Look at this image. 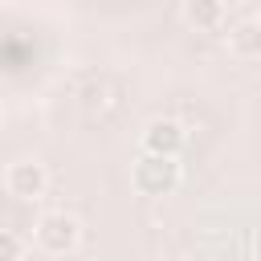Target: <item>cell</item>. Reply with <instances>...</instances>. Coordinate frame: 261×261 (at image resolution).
Here are the masks:
<instances>
[{"label": "cell", "mask_w": 261, "mask_h": 261, "mask_svg": "<svg viewBox=\"0 0 261 261\" xmlns=\"http://www.w3.org/2000/svg\"><path fill=\"white\" fill-rule=\"evenodd\" d=\"M184 179V167H179V155H151L143 151L130 167V184L139 196H171Z\"/></svg>", "instance_id": "obj_1"}, {"label": "cell", "mask_w": 261, "mask_h": 261, "mask_svg": "<svg viewBox=\"0 0 261 261\" xmlns=\"http://www.w3.org/2000/svg\"><path fill=\"white\" fill-rule=\"evenodd\" d=\"M33 237H37V245H41L49 257H65V253L77 249L82 224H77V216H69V212H45V216L37 220Z\"/></svg>", "instance_id": "obj_2"}, {"label": "cell", "mask_w": 261, "mask_h": 261, "mask_svg": "<svg viewBox=\"0 0 261 261\" xmlns=\"http://www.w3.org/2000/svg\"><path fill=\"white\" fill-rule=\"evenodd\" d=\"M4 188H8V196H16V200H41L45 188H49V171H45V163H37V159H16V163L4 171Z\"/></svg>", "instance_id": "obj_3"}, {"label": "cell", "mask_w": 261, "mask_h": 261, "mask_svg": "<svg viewBox=\"0 0 261 261\" xmlns=\"http://www.w3.org/2000/svg\"><path fill=\"white\" fill-rule=\"evenodd\" d=\"M184 143H188V130L175 118H151L143 126V151L151 155H179Z\"/></svg>", "instance_id": "obj_4"}, {"label": "cell", "mask_w": 261, "mask_h": 261, "mask_svg": "<svg viewBox=\"0 0 261 261\" xmlns=\"http://www.w3.org/2000/svg\"><path fill=\"white\" fill-rule=\"evenodd\" d=\"M228 49L241 61H257L261 57V20H241L228 29Z\"/></svg>", "instance_id": "obj_5"}, {"label": "cell", "mask_w": 261, "mask_h": 261, "mask_svg": "<svg viewBox=\"0 0 261 261\" xmlns=\"http://www.w3.org/2000/svg\"><path fill=\"white\" fill-rule=\"evenodd\" d=\"M184 20L196 33H216L224 24V4L220 0H188L184 4Z\"/></svg>", "instance_id": "obj_6"}, {"label": "cell", "mask_w": 261, "mask_h": 261, "mask_svg": "<svg viewBox=\"0 0 261 261\" xmlns=\"http://www.w3.org/2000/svg\"><path fill=\"white\" fill-rule=\"evenodd\" d=\"M0 261H24V241L12 228L0 232Z\"/></svg>", "instance_id": "obj_7"}, {"label": "cell", "mask_w": 261, "mask_h": 261, "mask_svg": "<svg viewBox=\"0 0 261 261\" xmlns=\"http://www.w3.org/2000/svg\"><path fill=\"white\" fill-rule=\"evenodd\" d=\"M253 253H257V261H261V228H257V237H253Z\"/></svg>", "instance_id": "obj_8"}, {"label": "cell", "mask_w": 261, "mask_h": 261, "mask_svg": "<svg viewBox=\"0 0 261 261\" xmlns=\"http://www.w3.org/2000/svg\"><path fill=\"white\" fill-rule=\"evenodd\" d=\"M159 261H188V257H159Z\"/></svg>", "instance_id": "obj_9"}, {"label": "cell", "mask_w": 261, "mask_h": 261, "mask_svg": "<svg viewBox=\"0 0 261 261\" xmlns=\"http://www.w3.org/2000/svg\"><path fill=\"white\" fill-rule=\"evenodd\" d=\"M257 20H261V16H257Z\"/></svg>", "instance_id": "obj_10"}]
</instances>
